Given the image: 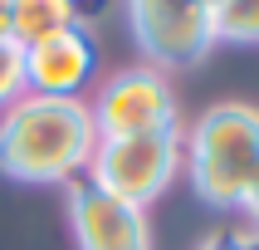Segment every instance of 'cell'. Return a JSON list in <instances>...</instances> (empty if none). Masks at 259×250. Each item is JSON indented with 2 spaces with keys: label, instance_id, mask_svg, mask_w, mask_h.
Listing matches in <instances>:
<instances>
[{
  "label": "cell",
  "instance_id": "obj_1",
  "mask_svg": "<svg viewBox=\"0 0 259 250\" xmlns=\"http://www.w3.org/2000/svg\"><path fill=\"white\" fill-rule=\"evenodd\" d=\"M98 128L83 98L25 93L0 118V172L15 182H64L88 172Z\"/></svg>",
  "mask_w": 259,
  "mask_h": 250
},
{
  "label": "cell",
  "instance_id": "obj_2",
  "mask_svg": "<svg viewBox=\"0 0 259 250\" xmlns=\"http://www.w3.org/2000/svg\"><path fill=\"white\" fill-rule=\"evenodd\" d=\"M186 172L196 196L220 211L245 206L249 187L259 182V108L249 103H215L191 128L186 142Z\"/></svg>",
  "mask_w": 259,
  "mask_h": 250
},
{
  "label": "cell",
  "instance_id": "obj_12",
  "mask_svg": "<svg viewBox=\"0 0 259 250\" xmlns=\"http://www.w3.org/2000/svg\"><path fill=\"white\" fill-rule=\"evenodd\" d=\"M245 211H249V216L259 221V182H254V187H249V196H245Z\"/></svg>",
  "mask_w": 259,
  "mask_h": 250
},
{
  "label": "cell",
  "instance_id": "obj_8",
  "mask_svg": "<svg viewBox=\"0 0 259 250\" xmlns=\"http://www.w3.org/2000/svg\"><path fill=\"white\" fill-rule=\"evenodd\" d=\"M93 10H103V0H10L5 34H10L15 44H34V40L59 34V29L83 25Z\"/></svg>",
  "mask_w": 259,
  "mask_h": 250
},
{
  "label": "cell",
  "instance_id": "obj_5",
  "mask_svg": "<svg viewBox=\"0 0 259 250\" xmlns=\"http://www.w3.org/2000/svg\"><path fill=\"white\" fill-rule=\"evenodd\" d=\"M127 20L157 69H186L215 44L205 0H127Z\"/></svg>",
  "mask_w": 259,
  "mask_h": 250
},
{
  "label": "cell",
  "instance_id": "obj_4",
  "mask_svg": "<svg viewBox=\"0 0 259 250\" xmlns=\"http://www.w3.org/2000/svg\"><path fill=\"white\" fill-rule=\"evenodd\" d=\"M98 137H142V132L176 128V93L161 69H122L88 103Z\"/></svg>",
  "mask_w": 259,
  "mask_h": 250
},
{
  "label": "cell",
  "instance_id": "obj_13",
  "mask_svg": "<svg viewBox=\"0 0 259 250\" xmlns=\"http://www.w3.org/2000/svg\"><path fill=\"white\" fill-rule=\"evenodd\" d=\"M205 5H215V0H205Z\"/></svg>",
  "mask_w": 259,
  "mask_h": 250
},
{
  "label": "cell",
  "instance_id": "obj_6",
  "mask_svg": "<svg viewBox=\"0 0 259 250\" xmlns=\"http://www.w3.org/2000/svg\"><path fill=\"white\" fill-rule=\"evenodd\" d=\"M98 74V40L88 25L59 29L49 40L25 44V93L39 98H78Z\"/></svg>",
  "mask_w": 259,
  "mask_h": 250
},
{
  "label": "cell",
  "instance_id": "obj_3",
  "mask_svg": "<svg viewBox=\"0 0 259 250\" xmlns=\"http://www.w3.org/2000/svg\"><path fill=\"white\" fill-rule=\"evenodd\" d=\"M181 157H186V147H181V128L142 132V137H98L93 162H88L83 176L93 182V187L113 191L117 201L147 211V206H152L161 191L176 182Z\"/></svg>",
  "mask_w": 259,
  "mask_h": 250
},
{
  "label": "cell",
  "instance_id": "obj_9",
  "mask_svg": "<svg viewBox=\"0 0 259 250\" xmlns=\"http://www.w3.org/2000/svg\"><path fill=\"white\" fill-rule=\"evenodd\" d=\"M210 34L225 44H259V0H215Z\"/></svg>",
  "mask_w": 259,
  "mask_h": 250
},
{
  "label": "cell",
  "instance_id": "obj_10",
  "mask_svg": "<svg viewBox=\"0 0 259 250\" xmlns=\"http://www.w3.org/2000/svg\"><path fill=\"white\" fill-rule=\"evenodd\" d=\"M15 98H25V44L0 34V108H10Z\"/></svg>",
  "mask_w": 259,
  "mask_h": 250
},
{
  "label": "cell",
  "instance_id": "obj_11",
  "mask_svg": "<svg viewBox=\"0 0 259 250\" xmlns=\"http://www.w3.org/2000/svg\"><path fill=\"white\" fill-rule=\"evenodd\" d=\"M201 250H254V245H249V235H240V231H215Z\"/></svg>",
  "mask_w": 259,
  "mask_h": 250
},
{
  "label": "cell",
  "instance_id": "obj_7",
  "mask_svg": "<svg viewBox=\"0 0 259 250\" xmlns=\"http://www.w3.org/2000/svg\"><path fill=\"white\" fill-rule=\"evenodd\" d=\"M69 221L78 250H147V211L117 201L113 191L93 187L88 176L69 182Z\"/></svg>",
  "mask_w": 259,
  "mask_h": 250
}]
</instances>
